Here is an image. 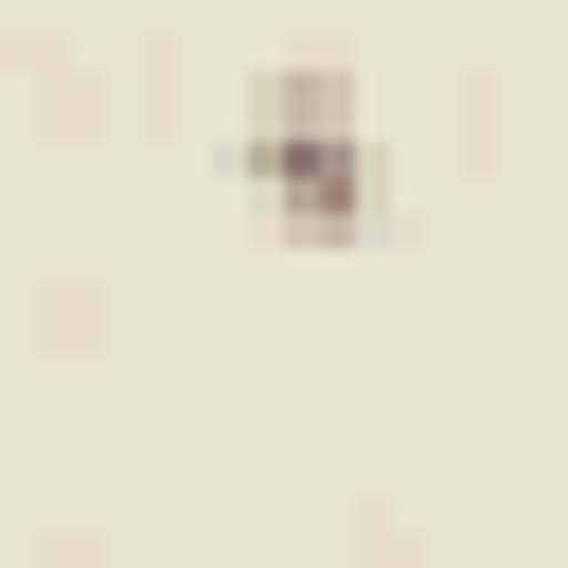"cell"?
Returning <instances> with one entry per match:
<instances>
[{"label":"cell","instance_id":"cell-1","mask_svg":"<svg viewBox=\"0 0 568 568\" xmlns=\"http://www.w3.org/2000/svg\"><path fill=\"white\" fill-rule=\"evenodd\" d=\"M231 178H248V213H266L284 248H373V213H390L355 71H248V106H231Z\"/></svg>","mask_w":568,"mask_h":568}]
</instances>
